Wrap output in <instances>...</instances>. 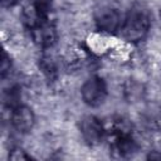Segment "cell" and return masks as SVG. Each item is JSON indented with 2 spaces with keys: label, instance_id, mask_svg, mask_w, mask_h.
Here are the masks:
<instances>
[{
  "label": "cell",
  "instance_id": "7",
  "mask_svg": "<svg viewBox=\"0 0 161 161\" xmlns=\"http://www.w3.org/2000/svg\"><path fill=\"white\" fill-rule=\"evenodd\" d=\"M112 150L119 157H128L137 150L136 140L132 136V132L127 128H116V135L112 142Z\"/></svg>",
  "mask_w": 161,
  "mask_h": 161
},
{
  "label": "cell",
  "instance_id": "2",
  "mask_svg": "<svg viewBox=\"0 0 161 161\" xmlns=\"http://www.w3.org/2000/svg\"><path fill=\"white\" fill-rule=\"evenodd\" d=\"M150 28L151 16L148 10L140 4H135L130 8L125 19L122 20L119 31L126 42L136 44L142 42L147 36Z\"/></svg>",
  "mask_w": 161,
  "mask_h": 161
},
{
  "label": "cell",
  "instance_id": "14",
  "mask_svg": "<svg viewBox=\"0 0 161 161\" xmlns=\"http://www.w3.org/2000/svg\"><path fill=\"white\" fill-rule=\"evenodd\" d=\"M160 16H161V10H160Z\"/></svg>",
  "mask_w": 161,
  "mask_h": 161
},
{
  "label": "cell",
  "instance_id": "6",
  "mask_svg": "<svg viewBox=\"0 0 161 161\" xmlns=\"http://www.w3.org/2000/svg\"><path fill=\"white\" fill-rule=\"evenodd\" d=\"M35 125V113L26 104H18L10 109V126L18 133H29Z\"/></svg>",
  "mask_w": 161,
  "mask_h": 161
},
{
  "label": "cell",
  "instance_id": "1",
  "mask_svg": "<svg viewBox=\"0 0 161 161\" xmlns=\"http://www.w3.org/2000/svg\"><path fill=\"white\" fill-rule=\"evenodd\" d=\"M23 18L30 38L36 47L43 50H48L55 45L58 40V31L49 19L40 18L30 5L24 9Z\"/></svg>",
  "mask_w": 161,
  "mask_h": 161
},
{
  "label": "cell",
  "instance_id": "11",
  "mask_svg": "<svg viewBox=\"0 0 161 161\" xmlns=\"http://www.w3.org/2000/svg\"><path fill=\"white\" fill-rule=\"evenodd\" d=\"M9 158H10V160H15V161H18V160H30L31 156L28 155L23 148H20V147H14V148H11L10 152H9Z\"/></svg>",
  "mask_w": 161,
  "mask_h": 161
},
{
  "label": "cell",
  "instance_id": "10",
  "mask_svg": "<svg viewBox=\"0 0 161 161\" xmlns=\"http://www.w3.org/2000/svg\"><path fill=\"white\" fill-rule=\"evenodd\" d=\"M11 67H13L11 58H10V55L4 50V52H3V58H1V64H0V73H1V78H3V79H4L8 74H10Z\"/></svg>",
  "mask_w": 161,
  "mask_h": 161
},
{
  "label": "cell",
  "instance_id": "9",
  "mask_svg": "<svg viewBox=\"0 0 161 161\" xmlns=\"http://www.w3.org/2000/svg\"><path fill=\"white\" fill-rule=\"evenodd\" d=\"M30 6L40 18L49 19L53 9V0H30Z\"/></svg>",
  "mask_w": 161,
  "mask_h": 161
},
{
  "label": "cell",
  "instance_id": "4",
  "mask_svg": "<svg viewBox=\"0 0 161 161\" xmlns=\"http://www.w3.org/2000/svg\"><path fill=\"white\" fill-rule=\"evenodd\" d=\"M94 25L98 31L113 35L121 30L122 25V15L116 8L112 6H102L97 10L94 15Z\"/></svg>",
  "mask_w": 161,
  "mask_h": 161
},
{
  "label": "cell",
  "instance_id": "12",
  "mask_svg": "<svg viewBox=\"0 0 161 161\" xmlns=\"http://www.w3.org/2000/svg\"><path fill=\"white\" fill-rule=\"evenodd\" d=\"M0 1L3 8H13L19 3V0H0Z\"/></svg>",
  "mask_w": 161,
  "mask_h": 161
},
{
  "label": "cell",
  "instance_id": "3",
  "mask_svg": "<svg viewBox=\"0 0 161 161\" xmlns=\"http://www.w3.org/2000/svg\"><path fill=\"white\" fill-rule=\"evenodd\" d=\"M107 96V83L99 75H92L87 78L80 87V98L83 103L91 108L101 107L106 102Z\"/></svg>",
  "mask_w": 161,
  "mask_h": 161
},
{
  "label": "cell",
  "instance_id": "8",
  "mask_svg": "<svg viewBox=\"0 0 161 161\" xmlns=\"http://www.w3.org/2000/svg\"><path fill=\"white\" fill-rule=\"evenodd\" d=\"M38 67L40 69V72L43 73V75L53 82L58 78V65L55 63V60L48 55V54H43L40 58H39V62H38Z\"/></svg>",
  "mask_w": 161,
  "mask_h": 161
},
{
  "label": "cell",
  "instance_id": "13",
  "mask_svg": "<svg viewBox=\"0 0 161 161\" xmlns=\"http://www.w3.org/2000/svg\"><path fill=\"white\" fill-rule=\"evenodd\" d=\"M147 158H161V153H158V155H156L155 152H150V155L147 156Z\"/></svg>",
  "mask_w": 161,
  "mask_h": 161
},
{
  "label": "cell",
  "instance_id": "5",
  "mask_svg": "<svg viewBox=\"0 0 161 161\" xmlns=\"http://www.w3.org/2000/svg\"><path fill=\"white\" fill-rule=\"evenodd\" d=\"M79 132L83 141L89 146L99 145L106 136V128L102 121L93 114H87L80 118Z\"/></svg>",
  "mask_w": 161,
  "mask_h": 161
}]
</instances>
